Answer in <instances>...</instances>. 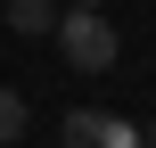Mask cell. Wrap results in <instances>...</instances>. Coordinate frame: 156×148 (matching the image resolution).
<instances>
[{"label":"cell","instance_id":"obj_7","mask_svg":"<svg viewBox=\"0 0 156 148\" xmlns=\"http://www.w3.org/2000/svg\"><path fill=\"white\" fill-rule=\"evenodd\" d=\"M8 148H16V140H8Z\"/></svg>","mask_w":156,"mask_h":148},{"label":"cell","instance_id":"obj_3","mask_svg":"<svg viewBox=\"0 0 156 148\" xmlns=\"http://www.w3.org/2000/svg\"><path fill=\"white\" fill-rule=\"evenodd\" d=\"M58 25V0H8V33H49Z\"/></svg>","mask_w":156,"mask_h":148},{"label":"cell","instance_id":"obj_5","mask_svg":"<svg viewBox=\"0 0 156 148\" xmlns=\"http://www.w3.org/2000/svg\"><path fill=\"white\" fill-rule=\"evenodd\" d=\"M140 148H156V124H148V132H140Z\"/></svg>","mask_w":156,"mask_h":148},{"label":"cell","instance_id":"obj_4","mask_svg":"<svg viewBox=\"0 0 156 148\" xmlns=\"http://www.w3.org/2000/svg\"><path fill=\"white\" fill-rule=\"evenodd\" d=\"M25 124H33L25 91H8V82H0V148H8V140H25Z\"/></svg>","mask_w":156,"mask_h":148},{"label":"cell","instance_id":"obj_6","mask_svg":"<svg viewBox=\"0 0 156 148\" xmlns=\"http://www.w3.org/2000/svg\"><path fill=\"white\" fill-rule=\"evenodd\" d=\"M74 8H107V0H74Z\"/></svg>","mask_w":156,"mask_h":148},{"label":"cell","instance_id":"obj_2","mask_svg":"<svg viewBox=\"0 0 156 148\" xmlns=\"http://www.w3.org/2000/svg\"><path fill=\"white\" fill-rule=\"evenodd\" d=\"M58 140H66V148H140V132H132L123 115H99V107H74Z\"/></svg>","mask_w":156,"mask_h":148},{"label":"cell","instance_id":"obj_1","mask_svg":"<svg viewBox=\"0 0 156 148\" xmlns=\"http://www.w3.org/2000/svg\"><path fill=\"white\" fill-rule=\"evenodd\" d=\"M49 41H58V58H66L74 74H107V66L123 58V41H115L107 8H66V16L49 25Z\"/></svg>","mask_w":156,"mask_h":148}]
</instances>
